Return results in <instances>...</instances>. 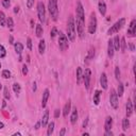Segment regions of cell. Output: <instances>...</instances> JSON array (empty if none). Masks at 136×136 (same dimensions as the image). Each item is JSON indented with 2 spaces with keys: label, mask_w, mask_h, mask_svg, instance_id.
Wrapping results in <instances>:
<instances>
[{
  "label": "cell",
  "mask_w": 136,
  "mask_h": 136,
  "mask_svg": "<svg viewBox=\"0 0 136 136\" xmlns=\"http://www.w3.org/2000/svg\"><path fill=\"white\" fill-rule=\"evenodd\" d=\"M67 34H68V38H69L71 42H73L75 38V26H74V19L72 16H70L69 19H68Z\"/></svg>",
  "instance_id": "1"
},
{
  "label": "cell",
  "mask_w": 136,
  "mask_h": 136,
  "mask_svg": "<svg viewBox=\"0 0 136 136\" xmlns=\"http://www.w3.org/2000/svg\"><path fill=\"white\" fill-rule=\"evenodd\" d=\"M48 9L51 16H52L53 20H57L59 16V9H58V0H49V4H48Z\"/></svg>",
  "instance_id": "2"
},
{
  "label": "cell",
  "mask_w": 136,
  "mask_h": 136,
  "mask_svg": "<svg viewBox=\"0 0 136 136\" xmlns=\"http://www.w3.org/2000/svg\"><path fill=\"white\" fill-rule=\"evenodd\" d=\"M125 23H126V19H125V18L119 19V20L116 22L114 26H112L110 29H109V31H107V34H109V35H112V34L117 33V32H119V31L122 29V27L125 26Z\"/></svg>",
  "instance_id": "3"
},
{
  "label": "cell",
  "mask_w": 136,
  "mask_h": 136,
  "mask_svg": "<svg viewBox=\"0 0 136 136\" xmlns=\"http://www.w3.org/2000/svg\"><path fill=\"white\" fill-rule=\"evenodd\" d=\"M59 46H60V49L62 51H65L68 49V38L63 32H60L59 33Z\"/></svg>",
  "instance_id": "4"
},
{
  "label": "cell",
  "mask_w": 136,
  "mask_h": 136,
  "mask_svg": "<svg viewBox=\"0 0 136 136\" xmlns=\"http://www.w3.org/2000/svg\"><path fill=\"white\" fill-rule=\"evenodd\" d=\"M96 30H97V17H96L95 13H91L88 23V32L90 34H94Z\"/></svg>",
  "instance_id": "5"
},
{
  "label": "cell",
  "mask_w": 136,
  "mask_h": 136,
  "mask_svg": "<svg viewBox=\"0 0 136 136\" xmlns=\"http://www.w3.org/2000/svg\"><path fill=\"white\" fill-rule=\"evenodd\" d=\"M75 13H77V20L84 21V9L82 3L78 1L77 3V9H75Z\"/></svg>",
  "instance_id": "6"
},
{
  "label": "cell",
  "mask_w": 136,
  "mask_h": 136,
  "mask_svg": "<svg viewBox=\"0 0 136 136\" xmlns=\"http://www.w3.org/2000/svg\"><path fill=\"white\" fill-rule=\"evenodd\" d=\"M37 15H38L39 20L43 21V22L45 21L46 15H45V6H44L43 2H38V4H37Z\"/></svg>",
  "instance_id": "7"
},
{
  "label": "cell",
  "mask_w": 136,
  "mask_h": 136,
  "mask_svg": "<svg viewBox=\"0 0 136 136\" xmlns=\"http://www.w3.org/2000/svg\"><path fill=\"white\" fill-rule=\"evenodd\" d=\"M110 102H111V105L113 106L114 109H117L118 107V96H117V94H116V91L114 89L111 90Z\"/></svg>",
  "instance_id": "8"
},
{
  "label": "cell",
  "mask_w": 136,
  "mask_h": 136,
  "mask_svg": "<svg viewBox=\"0 0 136 136\" xmlns=\"http://www.w3.org/2000/svg\"><path fill=\"white\" fill-rule=\"evenodd\" d=\"M83 80H84V84H85V87L87 89L89 88V85H90V70L87 68L85 70V73L83 75Z\"/></svg>",
  "instance_id": "9"
},
{
  "label": "cell",
  "mask_w": 136,
  "mask_h": 136,
  "mask_svg": "<svg viewBox=\"0 0 136 136\" xmlns=\"http://www.w3.org/2000/svg\"><path fill=\"white\" fill-rule=\"evenodd\" d=\"M77 30H78V34L80 38H83L84 37V21L77 20Z\"/></svg>",
  "instance_id": "10"
},
{
  "label": "cell",
  "mask_w": 136,
  "mask_h": 136,
  "mask_svg": "<svg viewBox=\"0 0 136 136\" xmlns=\"http://www.w3.org/2000/svg\"><path fill=\"white\" fill-rule=\"evenodd\" d=\"M135 33H136V20L133 19L130 25V29L128 30V34H129L130 36H135Z\"/></svg>",
  "instance_id": "11"
},
{
  "label": "cell",
  "mask_w": 136,
  "mask_h": 136,
  "mask_svg": "<svg viewBox=\"0 0 136 136\" xmlns=\"http://www.w3.org/2000/svg\"><path fill=\"white\" fill-rule=\"evenodd\" d=\"M99 12L102 16H104L106 13V4L103 0H100L99 1Z\"/></svg>",
  "instance_id": "12"
},
{
  "label": "cell",
  "mask_w": 136,
  "mask_h": 136,
  "mask_svg": "<svg viewBox=\"0 0 136 136\" xmlns=\"http://www.w3.org/2000/svg\"><path fill=\"white\" fill-rule=\"evenodd\" d=\"M100 84H101L103 89L107 88V77H106V74L104 72L101 74V78H100Z\"/></svg>",
  "instance_id": "13"
},
{
  "label": "cell",
  "mask_w": 136,
  "mask_h": 136,
  "mask_svg": "<svg viewBox=\"0 0 136 136\" xmlns=\"http://www.w3.org/2000/svg\"><path fill=\"white\" fill-rule=\"evenodd\" d=\"M112 125H113V118L110 117V116H107L106 119H105V123H104V129H105V131H111Z\"/></svg>",
  "instance_id": "14"
},
{
  "label": "cell",
  "mask_w": 136,
  "mask_h": 136,
  "mask_svg": "<svg viewBox=\"0 0 136 136\" xmlns=\"http://www.w3.org/2000/svg\"><path fill=\"white\" fill-rule=\"evenodd\" d=\"M126 110H127V117H130L133 113V105H132V101L129 99L127 102V105H126Z\"/></svg>",
  "instance_id": "15"
},
{
  "label": "cell",
  "mask_w": 136,
  "mask_h": 136,
  "mask_svg": "<svg viewBox=\"0 0 136 136\" xmlns=\"http://www.w3.org/2000/svg\"><path fill=\"white\" fill-rule=\"evenodd\" d=\"M70 109H71V101L70 100H68L67 103L65 104V106H64V110H63V115H64V117L65 118L68 116V114H69Z\"/></svg>",
  "instance_id": "16"
},
{
  "label": "cell",
  "mask_w": 136,
  "mask_h": 136,
  "mask_svg": "<svg viewBox=\"0 0 136 136\" xmlns=\"http://www.w3.org/2000/svg\"><path fill=\"white\" fill-rule=\"evenodd\" d=\"M48 119H49V111H45V114L43 115V119H42V121H41V125L43 128H45L47 126V123H48Z\"/></svg>",
  "instance_id": "17"
},
{
  "label": "cell",
  "mask_w": 136,
  "mask_h": 136,
  "mask_svg": "<svg viewBox=\"0 0 136 136\" xmlns=\"http://www.w3.org/2000/svg\"><path fill=\"white\" fill-rule=\"evenodd\" d=\"M114 52H115V49H114L113 41H109V46H107V54H109V57L113 58Z\"/></svg>",
  "instance_id": "18"
},
{
  "label": "cell",
  "mask_w": 136,
  "mask_h": 136,
  "mask_svg": "<svg viewBox=\"0 0 136 136\" xmlns=\"http://www.w3.org/2000/svg\"><path fill=\"white\" fill-rule=\"evenodd\" d=\"M48 98H49V89H45V91H44V94H43V100H42V106L43 107L46 106Z\"/></svg>",
  "instance_id": "19"
},
{
  "label": "cell",
  "mask_w": 136,
  "mask_h": 136,
  "mask_svg": "<svg viewBox=\"0 0 136 136\" xmlns=\"http://www.w3.org/2000/svg\"><path fill=\"white\" fill-rule=\"evenodd\" d=\"M113 45H114V49L115 50H119L120 49V38H119L118 35H116L113 39Z\"/></svg>",
  "instance_id": "20"
},
{
  "label": "cell",
  "mask_w": 136,
  "mask_h": 136,
  "mask_svg": "<svg viewBox=\"0 0 136 136\" xmlns=\"http://www.w3.org/2000/svg\"><path fill=\"white\" fill-rule=\"evenodd\" d=\"M78 120V111H77V107L73 110L72 114H71V117H70V122L72 123V125H75V122Z\"/></svg>",
  "instance_id": "21"
},
{
  "label": "cell",
  "mask_w": 136,
  "mask_h": 136,
  "mask_svg": "<svg viewBox=\"0 0 136 136\" xmlns=\"http://www.w3.org/2000/svg\"><path fill=\"white\" fill-rule=\"evenodd\" d=\"M100 96H101V91L100 90H96L94 94V103L96 105H98L100 103Z\"/></svg>",
  "instance_id": "22"
},
{
  "label": "cell",
  "mask_w": 136,
  "mask_h": 136,
  "mask_svg": "<svg viewBox=\"0 0 136 136\" xmlns=\"http://www.w3.org/2000/svg\"><path fill=\"white\" fill-rule=\"evenodd\" d=\"M82 79H83L82 68L81 67H78V69H77V82H78V84H80V83L82 82Z\"/></svg>",
  "instance_id": "23"
},
{
  "label": "cell",
  "mask_w": 136,
  "mask_h": 136,
  "mask_svg": "<svg viewBox=\"0 0 136 136\" xmlns=\"http://www.w3.org/2000/svg\"><path fill=\"white\" fill-rule=\"evenodd\" d=\"M94 57H95V48H93L91 47L90 49H89V51H88V54H87V57H86V63H88L90 60H93L94 59Z\"/></svg>",
  "instance_id": "24"
},
{
  "label": "cell",
  "mask_w": 136,
  "mask_h": 136,
  "mask_svg": "<svg viewBox=\"0 0 136 136\" xmlns=\"http://www.w3.org/2000/svg\"><path fill=\"white\" fill-rule=\"evenodd\" d=\"M15 51H16V53L20 55L21 52L23 51V46H22V44L20 43H15Z\"/></svg>",
  "instance_id": "25"
},
{
  "label": "cell",
  "mask_w": 136,
  "mask_h": 136,
  "mask_svg": "<svg viewBox=\"0 0 136 136\" xmlns=\"http://www.w3.org/2000/svg\"><path fill=\"white\" fill-rule=\"evenodd\" d=\"M45 49H46V43L44 39H42L41 42H39V45H38V51L39 53L43 54L44 52H45Z\"/></svg>",
  "instance_id": "26"
},
{
  "label": "cell",
  "mask_w": 136,
  "mask_h": 136,
  "mask_svg": "<svg viewBox=\"0 0 136 136\" xmlns=\"http://www.w3.org/2000/svg\"><path fill=\"white\" fill-rule=\"evenodd\" d=\"M36 36L37 37H42V35H43V27H42V25L41 23H38V25H36Z\"/></svg>",
  "instance_id": "27"
},
{
  "label": "cell",
  "mask_w": 136,
  "mask_h": 136,
  "mask_svg": "<svg viewBox=\"0 0 136 136\" xmlns=\"http://www.w3.org/2000/svg\"><path fill=\"white\" fill-rule=\"evenodd\" d=\"M129 127H130L129 119H128V118H125V119L122 120V129H123V131H127L128 129H129Z\"/></svg>",
  "instance_id": "28"
},
{
  "label": "cell",
  "mask_w": 136,
  "mask_h": 136,
  "mask_svg": "<svg viewBox=\"0 0 136 136\" xmlns=\"http://www.w3.org/2000/svg\"><path fill=\"white\" fill-rule=\"evenodd\" d=\"M53 130H54V122H50L49 126H48V131H47V135L50 136L51 134L53 133Z\"/></svg>",
  "instance_id": "29"
},
{
  "label": "cell",
  "mask_w": 136,
  "mask_h": 136,
  "mask_svg": "<svg viewBox=\"0 0 136 136\" xmlns=\"http://www.w3.org/2000/svg\"><path fill=\"white\" fill-rule=\"evenodd\" d=\"M120 48H121L122 52H125L126 49H127V43H126V38L125 37L120 38Z\"/></svg>",
  "instance_id": "30"
},
{
  "label": "cell",
  "mask_w": 136,
  "mask_h": 136,
  "mask_svg": "<svg viewBox=\"0 0 136 136\" xmlns=\"http://www.w3.org/2000/svg\"><path fill=\"white\" fill-rule=\"evenodd\" d=\"M20 89H21V88H20V85H19L18 83H14V84H13V90H14V93H15L16 95L20 93Z\"/></svg>",
  "instance_id": "31"
},
{
  "label": "cell",
  "mask_w": 136,
  "mask_h": 136,
  "mask_svg": "<svg viewBox=\"0 0 136 136\" xmlns=\"http://www.w3.org/2000/svg\"><path fill=\"white\" fill-rule=\"evenodd\" d=\"M0 25L2 27L5 26V16H4L3 12H0Z\"/></svg>",
  "instance_id": "32"
},
{
  "label": "cell",
  "mask_w": 136,
  "mask_h": 136,
  "mask_svg": "<svg viewBox=\"0 0 136 136\" xmlns=\"http://www.w3.org/2000/svg\"><path fill=\"white\" fill-rule=\"evenodd\" d=\"M6 55V51H5V48L3 47L2 45H0V59H3Z\"/></svg>",
  "instance_id": "33"
},
{
  "label": "cell",
  "mask_w": 136,
  "mask_h": 136,
  "mask_svg": "<svg viewBox=\"0 0 136 136\" xmlns=\"http://www.w3.org/2000/svg\"><path fill=\"white\" fill-rule=\"evenodd\" d=\"M122 95H123V84H122V83H119V85H118V93H117V96H119V97H121Z\"/></svg>",
  "instance_id": "34"
},
{
  "label": "cell",
  "mask_w": 136,
  "mask_h": 136,
  "mask_svg": "<svg viewBox=\"0 0 136 136\" xmlns=\"http://www.w3.org/2000/svg\"><path fill=\"white\" fill-rule=\"evenodd\" d=\"M2 77L4 78V79H9V78H11V72L9 70H3L2 71Z\"/></svg>",
  "instance_id": "35"
},
{
  "label": "cell",
  "mask_w": 136,
  "mask_h": 136,
  "mask_svg": "<svg viewBox=\"0 0 136 136\" xmlns=\"http://www.w3.org/2000/svg\"><path fill=\"white\" fill-rule=\"evenodd\" d=\"M58 34V29L57 28H52V30H51V33H50V36H51V38H54L55 37V35Z\"/></svg>",
  "instance_id": "36"
},
{
  "label": "cell",
  "mask_w": 136,
  "mask_h": 136,
  "mask_svg": "<svg viewBox=\"0 0 136 136\" xmlns=\"http://www.w3.org/2000/svg\"><path fill=\"white\" fill-rule=\"evenodd\" d=\"M6 23H7V27H10L11 29L13 28V26H14V22H13V19H12L11 17H9L6 19Z\"/></svg>",
  "instance_id": "37"
},
{
  "label": "cell",
  "mask_w": 136,
  "mask_h": 136,
  "mask_svg": "<svg viewBox=\"0 0 136 136\" xmlns=\"http://www.w3.org/2000/svg\"><path fill=\"white\" fill-rule=\"evenodd\" d=\"M115 77L117 80L120 78V70H119V67H115Z\"/></svg>",
  "instance_id": "38"
},
{
  "label": "cell",
  "mask_w": 136,
  "mask_h": 136,
  "mask_svg": "<svg viewBox=\"0 0 136 136\" xmlns=\"http://www.w3.org/2000/svg\"><path fill=\"white\" fill-rule=\"evenodd\" d=\"M2 5L5 7V9H9V6L11 5L10 0H2Z\"/></svg>",
  "instance_id": "39"
},
{
  "label": "cell",
  "mask_w": 136,
  "mask_h": 136,
  "mask_svg": "<svg viewBox=\"0 0 136 136\" xmlns=\"http://www.w3.org/2000/svg\"><path fill=\"white\" fill-rule=\"evenodd\" d=\"M27 46H28V49L32 50V41L30 37H28V39H27Z\"/></svg>",
  "instance_id": "40"
},
{
  "label": "cell",
  "mask_w": 136,
  "mask_h": 136,
  "mask_svg": "<svg viewBox=\"0 0 136 136\" xmlns=\"http://www.w3.org/2000/svg\"><path fill=\"white\" fill-rule=\"evenodd\" d=\"M33 3H34V0H28V1H27V6H28V9H31V7L33 6Z\"/></svg>",
  "instance_id": "41"
},
{
  "label": "cell",
  "mask_w": 136,
  "mask_h": 136,
  "mask_svg": "<svg viewBox=\"0 0 136 136\" xmlns=\"http://www.w3.org/2000/svg\"><path fill=\"white\" fill-rule=\"evenodd\" d=\"M4 97L5 99H10V93L7 90V87H4Z\"/></svg>",
  "instance_id": "42"
},
{
  "label": "cell",
  "mask_w": 136,
  "mask_h": 136,
  "mask_svg": "<svg viewBox=\"0 0 136 136\" xmlns=\"http://www.w3.org/2000/svg\"><path fill=\"white\" fill-rule=\"evenodd\" d=\"M27 73H28V67H27L26 65H23V66H22V74L26 75Z\"/></svg>",
  "instance_id": "43"
},
{
  "label": "cell",
  "mask_w": 136,
  "mask_h": 136,
  "mask_svg": "<svg viewBox=\"0 0 136 136\" xmlns=\"http://www.w3.org/2000/svg\"><path fill=\"white\" fill-rule=\"evenodd\" d=\"M59 116H60V110H55V111H54V117L58 118Z\"/></svg>",
  "instance_id": "44"
},
{
  "label": "cell",
  "mask_w": 136,
  "mask_h": 136,
  "mask_svg": "<svg viewBox=\"0 0 136 136\" xmlns=\"http://www.w3.org/2000/svg\"><path fill=\"white\" fill-rule=\"evenodd\" d=\"M87 122H88V117H87V118L85 119V120H84V122H83V128H86Z\"/></svg>",
  "instance_id": "45"
},
{
  "label": "cell",
  "mask_w": 136,
  "mask_h": 136,
  "mask_svg": "<svg viewBox=\"0 0 136 136\" xmlns=\"http://www.w3.org/2000/svg\"><path fill=\"white\" fill-rule=\"evenodd\" d=\"M105 135L106 136H113V133L111 131H105Z\"/></svg>",
  "instance_id": "46"
},
{
  "label": "cell",
  "mask_w": 136,
  "mask_h": 136,
  "mask_svg": "<svg viewBox=\"0 0 136 136\" xmlns=\"http://www.w3.org/2000/svg\"><path fill=\"white\" fill-rule=\"evenodd\" d=\"M130 48L131 51H134V43H130Z\"/></svg>",
  "instance_id": "47"
},
{
  "label": "cell",
  "mask_w": 136,
  "mask_h": 136,
  "mask_svg": "<svg viewBox=\"0 0 136 136\" xmlns=\"http://www.w3.org/2000/svg\"><path fill=\"white\" fill-rule=\"evenodd\" d=\"M64 134H65V129H64V128H63V129H62V131L60 132V135H61V136H63Z\"/></svg>",
  "instance_id": "48"
},
{
  "label": "cell",
  "mask_w": 136,
  "mask_h": 136,
  "mask_svg": "<svg viewBox=\"0 0 136 136\" xmlns=\"http://www.w3.org/2000/svg\"><path fill=\"white\" fill-rule=\"evenodd\" d=\"M39 126H41V122H37V123H36V126H35V129L38 130V129H39Z\"/></svg>",
  "instance_id": "49"
},
{
  "label": "cell",
  "mask_w": 136,
  "mask_h": 136,
  "mask_svg": "<svg viewBox=\"0 0 136 136\" xmlns=\"http://www.w3.org/2000/svg\"><path fill=\"white\" fill-rule=\"evenodd\" d=\"M18 11H19V7H17V6L14 7V12H15V13H18Z\"/></svg>",
  "instance_id": "50"
},
{
  "label": "cell",
  "mask_w": 136,
  "mask_h": 136,
  "mask_svg": "<svg viewBox=\"0 0 136 136\" xmlns=\"http://www.w3.org/2000/svg\"><path fill=\"white\" fill-rule=\"evenodd\" d=\"M10 44H13V36L12 35L10 36Z\"/></svg>",
  "instance_id": "51"
},
{
  "label": "cell",
  "mask_w": 136,
  "mask_h": 136,
  "mask_svg": "<svg viewBox=\"0 0 136 136\" xmlns=\"http://www.w3.org/2000/svg\"><path fill=\"white\" fill-rule=\"evenodd\" d=\"M35 90H36V84H33V91H35Z\"/></svg>",
  "instance_id": "52"
},
{
  "label": "cell",
  "mask_w": 136,
  "mask_h": 136,
  "mask_svg": "<svg viewBox=\"0 0 136 136\" xmlns=\"http://www.w3.org/2000/svg\"><path fill=\"white\" fill-rule=\"evenodd\" d=\"M3 127H4V125H3L2 122H0V130H1V129H3Z\"/></svg>",
  "instance_id": "53"
},
{
  "label": "cell",
  "mask_w": 136,
  "mask_h": 136,
  "mask_svg": "<svg viewBox=\"0 0 136 136\" xmlns=\"http://www.w3.org/2000/svg\"><path fill=\"white\" fill-rule=\"evenodd\" d=\"M1 87H2V85H1V83H0V89H1Z\"/></svg>",
  "instance_id": "54"
},
{
  "label": "cell",
  "mask_w": 136,
  "mask_h": 136,
  "mask_svg": "<svg viewBox=\"0 0 136 136\" xmlns=\"http://www.w3.org/2000/svg\"><path fill=\"white\" fill-rule=\"evenodd\" d=\"M0 68H1V64H0Z\"/></svg>",
  "instance_id": "55"
}]
</instances>
